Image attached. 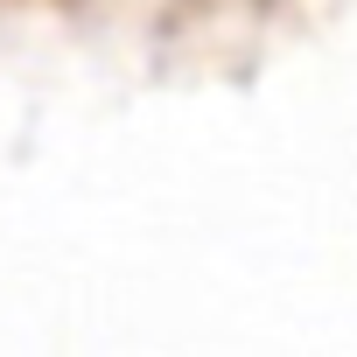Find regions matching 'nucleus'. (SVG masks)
Masks as SVG:
<instances>
[]
</instances>
